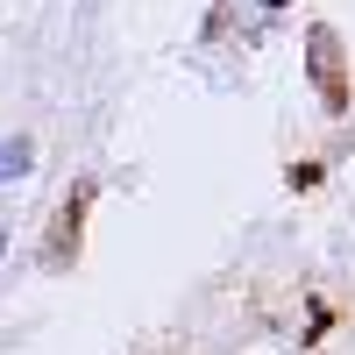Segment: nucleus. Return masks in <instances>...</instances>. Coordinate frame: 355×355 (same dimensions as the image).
Wrapping results in <instances>:
<instances>
[{"instance_id":"f257e3e1","label":"nucleus","mask_w":355,"mask_h":355,"mask_svg":"<svg viewBox=\"0 0 355 355\" xmlns=\"http://www.w3.org/2000/svg\"><path fill=\"white\" fill-rule=\"evenodd\" d=\"M306 64H313V85H320V107H327V114H348V64H341V36H334L327 21H313Z\"/></svg>"},{"instance_id":"f03ea898","label":"nucleus","mask_w":355,"mask_h":355,"mask_svg":"<svg viewBox=\"0 0 355 355\" xmlns=\"http://www.w3.org/2000/svg\"><path fill=\"white\" fill-rule=\"evenodd\" d=\"M85 199H93V185H78V192L64 199V214H57L64 227H57V242H50V263H64V249H78V214H85Z\"/></svg>"},{"instance_id":"7ed1b4c3","label":"nucleus","mask_w":355,"mask_h":355,"mask_svg":"<svg viewBox=\"0 0 355 355\" xmlns=\"http://www.w3.org/2000/svg\"><path fill=\"white\" fill-rule=\"evenodd\" d=\"M28 164H36V142H28V135H8V142H0V185H8V178H21Z\"/></svg>"},{"instance_id":"20e7f679","label":"nucleus","mask_w":355,"mask_h":355,"mask_svg":"<svg viewBox=\"0 0 355 355\" xmlns=\"http://www.w3.org/2000/svg\"><path fill=\"white\" fill-rule=\"evenodd\" d=\"M0 256H8V220H0Z\"/></svg>"},{"instance_id":"39448f33","label":"nucleus","mask_w":355,"mask_h":355,"mask_svg":"<svg viewBox=\"0 0 355 355\" xmlns=\"http://www.w3.org/2000/svg\"><path fill=\"white\" fill-rule=\"evenodd\" d=\"M263 8H284V0H263Z\"/></svg>"}]
</instances>
